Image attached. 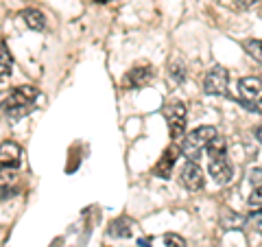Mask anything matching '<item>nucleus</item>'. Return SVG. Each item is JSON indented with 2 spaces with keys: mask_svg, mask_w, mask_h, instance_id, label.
Returning a JSON list of instances; mask_svg holds the SVG:
<instances>
[{
  "mask_svg": "<svg viewBox=\"0 0 262 247\" xmlns=\"http://www.w3.org/2000/svg\"><path fill=\"white\" fill-rule=\"evenodd\" d=\"M256 3L258 0H236V7H238V9H249V7H253Z\"/></svg>",
  "mask_w": 262,
  "mask_h": 247,
  "instance_id": "nucleus-21",
  "label": "nucleus"
},
{
  "mask_svg": "<svg viewBox=\"0 0 262 247\" xmlns=\"http://www.w3.org/2000/svg\"><path fill=\"white\" fill-rule=\"evenodd\" d=\"M18 191H20V186H18L15 173L13 171H0V199L13 197Z\"/></svg>",
  "mask_w": 262,
  "mask_h": 247,
  "instance_id": "nucleus-12",
  "label": "nucleus"
},
{
  "mask_svg": "<svg viewBox=\"0 0 262 247\" xmlns=\"http://www.w3.org/2000/svg\"><path fill=\"white\" fill-rule=\"evenodd\" d=\"M134 228H136V223L129 217H118V219H114L110 223L107 232L114 238H129L131 234H134Z\"/></svg>",
  "mask_w": 262,
  "mask_h": 247,
  "instance_id": "nucleus-11",
  "label": "nucleus"
},
{
  "mask_svg": "<svg viewBox=\"0 0 262 247\" xmlns=\"http://www.w3.org/2000/svg\"><path fill=\"white\" fill-rule=\"evenodd\" d=\"M256 138H258V142L262 145V125H260V127L256 129Z\"/></svg>",
  "mask_w": 262,
  "mask_h": 247,
  "instance_id": "nucleus-23",
  "label": "nucleus"
},
{
  "mask_svg": "<svg viewBox=\"0 0 262 247\" xmlns=\"http://www.w3.org/2000/svg\"><path fill=\"white\" fill-rule=\"evenodd\" d=\"M253 228H256L258 234H262V212H258V219H256V223H253Z\"/></svg>",
  "mask_w": 262,
  "mask_h": 247,
  "instance_id": "nucleus-22",
  "label": "nucleus"
},
{
  "mask_svg": "<svg viewBox=\"0 0 262 247\" xmlns=\"http://www.w3.org/2000/svg\"><path fill=\"white\" fill-rule=\"evenodd\" d=\"M164 245L166 247H186V241L179 234H164Z\"/></svg>",
  "mask_w": 262,
  "mask_h": 247,
  "instance_id": "nucleus-20",
  "label": "nucleus"
},
{
  "mask_svg": "<svg viewBox=\"0 0 262 247\" xmlns=\"http://www.w3.org/2000/svg\"><path fill=\"white\" fill-rule=\"evenodd\" d=\"M247 203L251 205V208H262V184H260V186H256V188L251 191Z\"/></svg>",
  "mask_w": 262,
  "mask_h": 247,
  "instance_id": "nucleus-19",
  "label": "nucleus"
},
{
  "mask_svg": "<svg viewBox=\"0 0 262 247\" xmlns=\"http://www.w3.org/2000/svg\"><path fill=\"white\" fill-rule=\"evenodd\" d=\"M243 46H245V51H247V55L251 57V59L262 64V39H247Z\"/></svg>",
  "mask_w": 262,
  "mask_h": 247,
  "instance_id": "nucleus-17",
  "label": "nucleus"
},
{
  "mask_svg": "<svg viewBox=\"0 0 262 247\" xmlns=\"http://www.w3.org/2000/svg\"><path fill=\"white\" fill-rule=\"evenodd\" d=\"M170 79L175 81V84H184L186 81V66L182 59H173L170 61Z\"/></svg>",
  "mask_w": 262,
  "mask_h": 247,
  "instance_id": "nucleus-16",
  "label": "nucleus"
},
{
  "mask_svg": "<svg viewBox=\"0 0 262 247\" xmlns=\"http://www.w3.org/2000/svg\"><path fill=\"white\" fill-rule=\"evenodd\" d=\"M22 162V149L18 142H0V171H13Z\"/></svg>",
  "mask_w": 262,
  "mask_h": 247,
  "instance_id": "nucleus-7",
  "label": "nucleus"
},
{
  "mask_svg": "<svg viewBox=\"0 0 262 247\" xmlns=\"http://www.w3.org/2000/svg\"><path fill=\"white\" fill-rule=\"evenodd\" d=\"M210 175L212 179L219 184V186H225L232 182V164H229V160L225 158V155H219V158H212L210 160Z\"/></svg>",
  "mask_w": 262,
  "mask_h": 247,
  "instance_id": "nucleus-8",
  "label": "nucleus"
},
{
  "mask_svg": "<svg viewBox=\"0 0 262 247\" xmlns=\"http://www.w3.org/2000/svg\"><path fill=\"white\" fill-rule=\"evenodd\" d=\"M164 116H166L168 122V131H170V138L173 140H182L184 138V131H186V105L182 101H175L170 103L166 110H164Z\"/></svg>",
  "mask_w": 262,
  "mask_h": 247,
  "instance_id": "nucleus-4",
  "label": "nucleus"
},
{
  "mask_svg": "<svg viewBox=\"0 0 262 247\" xmlns=\"http://www.w3.org/2000/svg\"><path fill=\"white\" fill-rule=\"evenodd\" d=\"M227 81L229 75L223 66H212L206 79H203V90H206V94H225Z\"/></svg>",
  "mask_w": 262,
  "mask_h": 247,
  "instance_id": "nucleus-6",
  "label": "nucleus"
},
{
  "mask_svg": "<svg viewBox=\"0 0 262 247\" xmlns=\"http://www.w3.org/2000/svg\"><path fill=\"white\" fill-rule=\"evenodd\" d=\"M206 151H208L210 158H219V155H225V151H227V142H225V138L216 136L214 140H210V145L206 147Z\"/></svg>",
  "mask_w": 262,
  "mask_h": 247,
  "instance_id": "nucleus-15",
  "label": "nucleus"
},
{
  "mask_svg": "<svg viewBox=\"0 0 262 247\" xmlns=\"http://www.w3.org/2000/svg\"><path fill=\"white\" fill-rule=\"evenodd\" d=\"M216 136H219V131H216V127H212V125H203V127L192 129L190 134L182 138L184 140L182 142L184 155H188V160L194 162L201 155V151L210 145V140H214Z\"/></svg>",
  "mask_w": 262,
  "mask_h": 247,
  "instance_id": "nucleus-2",
  "label": "nucleus"
},
{
  "mask_svg": "<svg viewBox=\"0 0 262 247\" xmlns=\"http://www.w3.org/2000/svg\"><path fill=\"white\" fill-rule=\"evenodd\" d=\"M22 20L33 31H42L46 27V15L39 9H24L22 11Z\"/></svg>",
  "mask_w": 262,
  "mask_h": 247,
  "instance_id": "nucleus-13",
  "label": "nucleus"
},
{
  "mask_svg": "<svg viewBox=\"0 0 262 247\" xmlns=\"http://www.w3.org/2000/svg\"><path fill=\"white\" fill-rule=\"evenodd\" d=\"M140 245H142V247H149L151 241H146V238H140Z\"/></svg>",
  "mask_w": 262,
  "mask_h": 247,
  "instance_id": "nucleus-24",
  "label": "nucleus"
},
{
  "mask_svg": "<svg viewBox=\"0 0 262 247\" xmlns=\"http://www.w3.org/2000/svg\"><path fill=\"white\" fill-rule=\"evenodd\" d=\"M179 158V149L177 147H170V149H166V153L160 158V162L155 164V177H162V179H166L170 173H173V167H175V160Z\"/></svg>",
  "mask_w": 262,
  "mask_h": 247,
  "instance_id": "nucleus-9",
  "label": "nucleus"
},
{
  "mask_svg": "<svg viewBox=\"0 0 262 247\" xmlns=\"http://www.w3.org/2000/svg\"><path fill=\"white\" fill-rule=\"evenodd\" d=\"M13 70V57L9 53V48H7L5 39L0 37V77H9Z\"/></svg>",
  "mask_w": 262,
  "mask_h": 247,
  "instance_id": "nucleus-14",
  "label": "nucleus"
},
{
  "mask_svg": "<svg viewBox=\"0 0 262 247\" xmlns=\"http://www.w3.org/2000/svg\"><path fill=\"white\" fill-rule=\"evenodd\" d=\"M39 92L33 86H20V88H13L7 98L0 103V114L9 120H20L24 118L27 114L33 112V103L37 101Z\"/></svg>",
  "mask_w": 262,
  "mask_h": 247,
  "instance_id": "nucleus-1",
  "label": "nucleus"
},
{
  "mask_svg": "<svg viewBox=\"0 0 262 247\" xmlns=\"http://www.w3.org/2000/svg\"><path fill=\"white\" fill-rule=\"evenodd\" d=\"M101 3H107V0H101Z\"/></svg>",
  "mask_w": 262,
  "mask_h": 247,
  "instance_id": "nucleus-25",
  "label": "nucleus"
},
{
  "mask_svg": "<svg viewBox=\"0 0 262 247\" xmlns=\"http://www.w3.org/2000/svg\"><path fill=\"white\" fill-rule=\"evenodd\" d=\"M245 223L243 217H236L234 212H225L223 219H221V225H223L225 230H234V228H241Z\"/></svg>",
  "mask_w": 262,
  "mask_h": 247,
  "instance_id": "nucleus-18",
  "label": "nucleus"
},
{
  "mask_svg": "<svg viewBox=\"0 0 262 247\" xmlns=\"http://www.w3.org/2000/svg\"><path fill=\"white\" fill-rule=\"evenodd\" d=\"M179 182H182V186H186L188 191H201V188L206 186V175H203V169L196 162L188 160L184 164L182 173H179Z\"/></svg>",
  "mask_w": 262,
  "mask_h": 247,
  "instance_id": "nucleus-5",
  "label": "nucleus"
},
{
  "mask_svg": "<svg viewBox=\"0 0 262 247\" xmlns=\"http://www.w3.org/2000/svg\"><path fill=\"white\" fill-rule=\"evenodd\" d=\"M151 79H153V68H151V66H136V68L129 70L127 84L131 88H144Z\"/></svg>",
  "mask_w": 262,
  "mask_h": 247,
  "instance_id": "nucleus-10",
  "label": "nucleus"
},
{
  "mask_svg": "<svg viewBox=\"0 0 262 247\" xmlns=\"http://www.w3.org/2000/svg\"><path fill=\"white\" fill-rule=\"evenodd\" d=\"M241 101L247 110L258 112V105L262 103V79L258 77H243L238 81Z\"/></svg>",
  "mask_w": 262,
  "mask_h": 247,
  "instance_id": "nucleus-3",
  "label": "nucleus"
}]
</instances>
